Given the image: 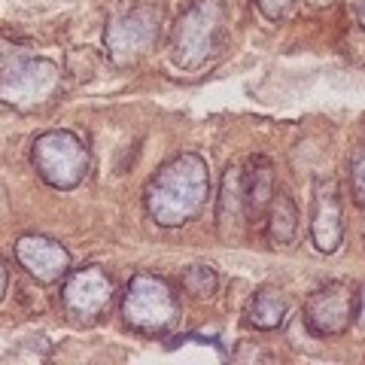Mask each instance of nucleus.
Instances as JSON below:
<instances>
[{
    "mask_svg": "<svg viewBox=\"0 0 365 365\" xmlns=\"http://www.w3.org/2000/svg\"><path fill=\"white\" fill-rule=\"evenodd\" d=\"M287 314H289V299L283 289H274V287H262L253 292V299L247 304V319L250 326H256L259 332H274L287 323Z\"/></svg>",
    "mask_w": 365,
    "mask_h": 365,
    "instance_id": "13",
    "label": "nucleus"
},
{
    "mask_svg": "<svg viewBox=\"0 0 365 365\" xmlns=\"http://www.w3.org/2000/svg\"><path fill=\"white\" fill-rule=\"evenodd\" d=\"M228 31L225 0H195L170 34V58L180 71H198L220 55Z\"/></svg>",
    "mask_w": 365,
    "mask_h": 365,
    "instance_id": "2",
    "label": "nucleus"
},
{
    "mask_svg": "<svg viewBox=\"0 0 365 365\" xmlns=\"http://www.w3.org/2000/svg\"><path fill=\"white\" fill-rule=\"evenodd\" d=\"M61 91V67L52 58H21L0 73V104L13 110H37Z\"/></svg>",
    "mask_w": 365,
    "mask_h": 365,
    "instance_id": "5",
    "label": "nucleus"
},
{
    "mask_svg": "<svg viewBox=\"0 0 365 365\" xmlns=\"http://www.w3.org/2000/svg\"><path fill=\"white\" fill-rule=\"evenodd\" d=\"M158 31H162V9L153 4L134 6L128 13L110 19V25L104 31V49L110 55V61L119 67L140 61L155 46Z\"/></svg>",
    "mask_w": 365,
    "mask_h": 365,
    "instance_id": "6",
    "label": "nucleus"
},
{
    "mask_svg": "<svg viewBox=\"0 0 365 365\" xmlns=\"http://www.w3.org/2000/svg\"><path fill=\"white\" fill-rule=\"evenodd\" d=\"M356 326L365 332V287L359 289V299H356Z\"/></svg>",
    "mask_w": 365,
    "mask_h": 365,
    "instance_id": "19",
    "label": "nucleus"
},
{
    "mask_svg": "<svg viewBox=\"0 0 365 365\" xmlns=\"http://www.w3.org/2000/svg\"><path fill=\"white\" fill-rule=\"evenodd\" d=\"M353 9H356V19H359V25L365 28V0H353Z\"/></svg>",
    "mask_w": 365,
    "mask_h": 365,
    "instance_id": "21",
    "label": "nucleus"
},
{
    "mask_svg": "<svg viewBox=\"0 0 365 365\" xmlns=\"http://www.w3.org/2000/svg\"><path fill=\"white\" fill-rule=\"evenodd\" d=\"M180 283H182V292H186L189 299L207 302L216 295V289H220V274L213 271V265H189L182 271Z\"/></svg>",
    "mask_w": 365,
    "mask_h": 365,
    "instance_id": "15",
    "label": "nucleus"
},
{
    "mask_svg": "<svg viewBox=\"0 0 365 365\" xmlns=\"http://www.w3.org/2000/svg\"><path fill=\"white\" fill-rule=\"evenodd\" d=\"M350 192L353 201L365 207V143H359L350 155Z\"/></svg>",
    "mask_w": 365,
    "mask_h": 365,
    "instance_id": "17",
    "label": "nucleus"
},
{
    "mask_svg": "<svg viewBox=\"0 0 365 365\" xmlns=\"http://www.w3.org/2000/svg\"><path fill=\"white\" fill-rule=\"evenodd\" d=\"M274 165L265 155H253L244 168V207L247 222H265V213L274 198Z\"/></svg>",
    "mask_w": 365,
    "mask_h": 365,
    "instance_id": "11",
    "label": "nucleus"
},
{
    "mask_svg": "<svg viewBox=\"0 0 365 365\" xmlns=\"http://www.w3.org/2000/svg\"><path fill=\"white\" fill-rule=\"evenodd\" d=\"M122 319L137 335L162 338L180 319V302L170 283L158 274L137 271L125 283L122 292Z\"/></svg>",
    "mask_w": 365,
    "mask_h": 365,
    "instance_id": "3",
    "label": "nucleus"
},
{
    "mask_svg": "<svg viewBox=\"0 0 365 365\" xmlns=\"http://www.w3.org/2000/svg\"><path fill=\"white\" fill-rule=\"evenodd\" d=\"M31 162L52 189H76L88 174V150L73 131H43L31 143Z\"/></svg>",
    "mask_w": 365,
    "mask_h": 365,
    "instance_id": "4",
    "label": "nucleus"
},
{
    "mask_svg": "<svg viewBox=\"0 0 365 365\" xmlns=\"http://www.w3.org/2000/svg\"><path fill=\"white\" fill-rule=\"evenodd\" d=\"M311 241L319 253H335L344 241L341 222V198L335 180H317L314 189V216H311Z\"/></svg>",
    "mask_w": 365,
    "mask_h": 365,
    "instance_id": "10",
    "label": "nucleus"
},
{
    "mask_svg": "<svg viewBox=\"0 0 365 365\" xmlns=\"http://www.w3.org/2000/svg\"><path fill=\"white\" fill-rule=\"evenodd\" d=\"M6 287H9V271H6V262L0 259V299L6 295Z\"/></svg>",
    "mask_w": 365,
    "mask_h": 365,
    "instance_id": "20",
    "label": "nucleus"
},
{
    "mask_svg": "<svg viewBox=\"0 0 365 365\" xmlns=\"http://www.w3.org/2000/svg\"><path fill=\"white\" fill-rule=\"evenodd\" d=\"M256 6H259V13L265 16L268 21H277L292 6V0H256Z\"/></svg>",
    "mask_w": 365,
    "mask_h": 365,
    "instance_id": "18",
    "label": "nucleus"
},
{
    "mask_svg": "<svg viewBox=\"0 0 365 365\" xmlns=\"http://www.w3.org/2000/svg\"><path fill=\"white\" fill-rule=\"evenodd\" d=\"M210 198V168L201 155L182 153L150 177L143 189V207L162 228H180L198 220Z\"/></svg>",
    "mask_w": 365,
    "mask_h": 365,
    "instance_id": "1",
    "label": "nucleus"
},
{
    "mask_svg": "<svg viewBox=\"0 0 365 365\" xmlns=\"http://www.w3.org/2000/svg\"><path fill=\"white\" fill-rule=\"evenodd\" d=\"M28 55H31V43L28 40L16 37V34L0 31V73H4L6 67L19 64L21 58H28Z\"/></svg>",
    "mask_w": 365,
    "mask_h": 365,
    "instance_id": "16",
    "label": "nucleus"
},
{
    "mask_svg": "<svg viewBox=\"0 0 365 365\" xmlns=\"http://www.w3.org/2000/svg\"><path fill=\"white\" fill-rule=\"evenodd\" d=\"M295 232H299V207L287 192H274L271 207L265 213V235L274 247H287L295 241Z\"/></svg>",
    "mask_w": 365,
    "mask_h": 365,
    "instance_id": "14",
    "label": "nucleus"
},
{
    "mask_svg": "<svg viewBox=\"0 0 365 365\" xmlns=\"http://www.w3.org/2000/svg\"><path fill=\"white\" fill-rule=\"evenodd\" d=\"M16 259H19V265L28 271V277L43 283V287L61 283L73 262L71 250L46 235H21L16 241Z\"/></svg>",
    "mask_w": 365,
    "mask_h": 365,
    "instance_id": "9",
    "label": "nucleus"
},
{
    "mask_svg": "<svg viewBox=\"0 0 365 365\" xmlns=\"http://www.w3.org/2000/svg\"><path fill=\"white\" fill-rule=\"evenodd\" d=\"M356 299L359 292L344 280H332L326 287L314 289L304 302V326L317 338H335L344 335L350 323L356 319Z\"/></svg>",
    "mask_w": 365,
    "mask_h": 365,
    "instance_id": "8",
    "label": "nucleus"
},
{
    "mask_svg": "<svg viewBox=\"0 0 365 365\" xmlns=\"http://www.w3.org/2000/svg\"><path fill=\"white\" fill-rule=\"evenodd\" d=\"M113 295H116V283L101 265L71 268L61 283V307L73 323H95L98 317H104L113 304Z\"/></svg>",
    "mask_w": 365,
    "mask_h": 365,
    "instance_id": "7",
    "label": "nucleus"
},
{
    "mask_svg": "<svg viewBox=\"0 0 365 365\" xmlns=\"http://www.w3.org/2000/svg\"><path fill=\"white\" fill-rule=\"evenodd\" d=\"M247 220L244 207V168L228 165L222 174V189H220V204H216V228H220L222 241H232L237 235V222Z\"/></svg>",
    "mask_w": 365,
    "mask_h": 365,
    "instance_id": "12",
    "label": "nucleus"
}]
</instances>
